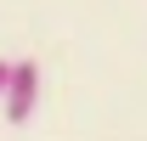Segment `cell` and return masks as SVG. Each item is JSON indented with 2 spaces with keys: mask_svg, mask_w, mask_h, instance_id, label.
Returning <instances> with one entry per match:
<instances>
[{
  "mask_svg": "<svg viewBox=\"0 0 147 141\" xmlns=\"http://www.w3.org/2000/svg\"><path fill=\"white\" fill-rule=\"evenodd\" d=\"M34 102H40V62H28V56L6 62V79H0V113H6V124H28Z\"/></svg>",
  "mask_w": 147,
  "mask_h": 141,
  "instance_id": "cell-1",
  "label": "cell"
},
{
  "mask_svg": "<svg viewBox=\"0 0 147 141\" xmlns=\"http://www.w3.org/2000/svg\"><path fill=\"white\" fill-rule=\"evenodd\" d=\"M0 79H6V62H0Z\"/></svg>",
  "mask_w": 147,
  "mask_h": 141,
  "instance_id": "cell-2",
  "label": "cell"
}]
</instances>
